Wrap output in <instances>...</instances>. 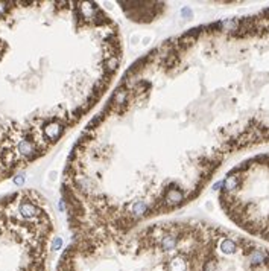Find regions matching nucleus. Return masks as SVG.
<instances>
[{
	"label": "nucleus",
	"mask_w": 269,
	"mask_h": 271,
	"mask_svg": "<svg viewBox=\"0 0 269 271\" xmlns=\"http://www.w3.org/2000/svg\"><path fill=\"white\" fill-rule=\"evenodd\" d=\"M122 64L93 3L0 2V184L97 107Z\"/></svg>",
	"instance_id": "nucleus-1"
},
{
	"label": "nucleus",
	"mask_w": 269,
	"mask_h": 271,
	"mask_svg": "<svg viewBox=\"0 0 269 271\" xmlns=\"http://www.w3.org/2000/svg\"><path fill=\"white\" fill-rule=\"evenodd\" d=\"M47 200L34 189L0 197V271H46L61 241Z\"/></svg>",
	"instance_id": "nucleus-2"
}]
</instances>
